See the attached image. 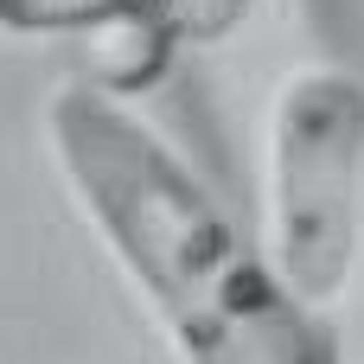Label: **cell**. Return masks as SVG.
<instances>
[{
  "label": "cell",
  "mask_w": 364,
  "mask_h": 364,
  "mask_svg": "<svg viewBox=\"0 0 364 364\" xmlns=\"http://www.w3.org/2000/svg\"><path fill=\"white\" fill-rule=\"evenodd\" d=\"M45 147L179 364H346L333 326L282 288L269 250L115 90L58 83L45 96Z\"/></svg>",
  "instance_id": "1"
},
{
  "label": "cell",
  "mask_w": 364,
  "mask_h": 364,
  "mask_svg": "<svg viewBox=\"0 0 364 364\" xmlns=\"http://www.w3.org/2000/svg\"><path fill=\"white\" fill-rule=\"evenodd\" d=\"M262 250L307 314H333L364 269V77L294 64L269 102Z\"/></svg>",
  "instance_id": "2"
},
{
  "label": "cell",
  "mask_w": 364,
  "mask_h": 364,
  "mask_svg": "<svg viewBox=\"0 0 364 364\" xmlns=\"http://www.w3.org/2000/svg\"><path fill=\"white\" fill-rule=\"evenodd\" d=\"M122 26L166 32V0H0L6 38H83V32H122Z\"/></svg>",
  "instance_id": "3"
},
{
  "label": "cell",
  "mask_w": 364,
  "mask_h": 364,
  "mask_svg": "<svg viewBox=\"0 0 364 364\" xmlns=\"http://www.w3.org/2000/svg\"><path fill=\"white\" fill-rule=\"evenodd\" d=\"M256 0H166V32L186 45H224L243 32Z\"/></svg>",
  "instance_id": "4"
}]
</instances>
